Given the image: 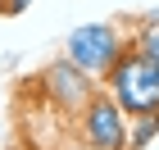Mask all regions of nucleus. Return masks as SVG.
Instances as JSON below:
<instances>
[{"instance_id":"obj_1","label":"nucleus","mask_w":159,"mask_h":150,"mask_svg":"<svg viewBox=\"0 0 159 150\" xmlns=\"http://www.w3.org/2000/svg\"><path fill=\"white\" fill-rule=\"evenodd\" d=\"M105 87H109L105 96H109L123 114H136V118L159 114V68L146 64L136 50H123L118 55V64L105 73Z\"/></svg>"},{"instance_id":"obj_2","label":"nucleus","mask_w":159,"mask_h":150,"mask_svg":"<svg viewBox=\"0 0 159 150\" xmlns=\"http://www.w3.org/2000/svg\"><path fill=\"white\" fill-rule=\"evenodd\" d=\"M118 55H123V41L109 23H86L68 37V64L82 68L86 77H105L118 64Z\"/></svg>"},{"instance_id":"obj_3","label":"nucleus","mask_w":159,"mask_h":150,"mask_svg":"<svg viewBox=\"0 0 159 150\" xmlns=\"http://www.w3.org/2000/svg\"><path fill=\"white\" fill-rule=\"evenodd\" d=\"M82 141L96 150H127V114L109 96H91L82 105Z\"/></svg>"},{"instance_id":"obj_4","label":"nucleus","mask_w":159,"mask_h":150,"mask_svg":"<svg viewBox=\"0 0 159 150\" xmlns=\"http://www.w3.org/2000/svg\"><path fill=\"white\" fill-rule=\"evenodd\" d=\"M46 96L55 100V105H64V109H82L86 100L96 96V82L82 73V68H73L68 59H59V64H50L46 68Z\"/></svg>"},{"instance_id":"obj_5","label":"nucleus","mask_w":159,"mask_h":150,"mask_svg":"<svg viewBox=\"0 0 159 150\" xmlns=\"http://www.w3.org/2000/svg\"><path fill=\"white\" fill-rule=\"evenodd\" d=\"M155 137H159V114H146L136 123V132H127V150H146Z\"/></svg>"},{"instance_id":"obj_6","label":"nucleus","mask_w":159,"mask_h":150,"mask_svg":"<svg viewBox=\"0 0 159 150\" xmlns=\"http://www.w3.org/2000/svg\"><path fill=\"white\" fill-rule=\"evenodd\" d=\"M136 55H141L146 64H155V68H159V23L141 27V37H136Z\"/></svg>"},{"instance_id":"obj_7","label":"nucleus","mask_w":159,"mask_h":150,"mask_svg":"<svg viewBox=\"0 0 159 150\" xmlns=\"http://www.w3.org/2000/svg\"><path fill=\"white\" fill-rule=\"evenodd\" d=\"M27 5H32V0H9V5H5V14H23Z\"/></svg>"},{"instance_id":"obj_8","label":"nucleus","mask_w":159,"mask_h":150,"mask_svg":"<svg viewBox=\"0 0 159 150\" xmlns=\"http://www.w3.org/2000/svg\"><path fill=\"white\" fill-rule=\"evenodd\" d=\"M5 5H9V0H0V14H5Z\"/></svg>"}]
</instances>
